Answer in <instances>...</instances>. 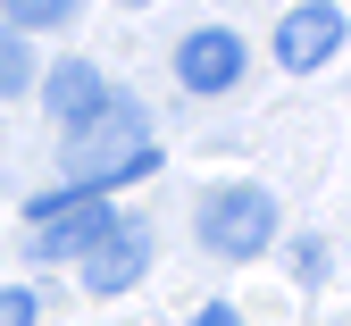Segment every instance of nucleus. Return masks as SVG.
Segmentation results:
<instances>
[{"instance_id":"f257e3e1","label":"nucleus","mask_w":351,"mask_h":326,"mask_svg":"<svg viewBox=\"0 0 351 326\" xmlns=\"http://www.w3.org/2000/svg\"><path fill=\"white\" fill-rule=\"evenodd\" d=\"M193 235H201L209 259H259V251L285 235V209H276L268 184L234 176V184H209V193L193 201Z\"/></svg>"},{"instance_id":"f03ea898","label":"nucleus","mask_w":351,"mask_h":326,"mask_svg":"<svg viewBox=\"0 0 351 326\" xmlns=\"http://www.w3.org/2000/svg\"><path fill=\"white\" fill-rule=\"evenodd\" d=\"M25 218H34V259H84V251H93L125 209L84 201V193H34V201H25Z\"/></svg>"},{"instance_id":"7ed1b4c3","label":"nucleus","mask_w":351,"mask_h":326,"mask_svg":"<svg viewBox=\"0 0 351 326\" xmlns=\"http://www.w3.org/2000/svg\"><path fill=\"white\" fill-rule=\"evenodd\" d=\"M251 75V42L234 25H184L176 42V84L193 92V101H217V92H234Z\"/></svg>"},{"instance_id":"20e7f679","label":"nucleus","mask_w":351,"mask_h":326,"mask_svg":"<svg viewBox=\"0 0 351 326\" xmlns=\"http://www.w3.org/2000/svg\"><path fill=\"white\" fill-rule=\"evenodd\" d=\"M343 34H351L343 0H301V9H285V25H276V67L285 75H318L326 59H343Z\"/></svg>"},{"instance_id":"39448f33","label":"nucleus","mask_w":351,"mask_h":326,"mask_svg":"<svg viewBox=\"0 0 351 326\" xmlns=\"http://www.w3.org/2000/svg\"><path fill=\"white\" fill-rule=\"evenodd\" d=\"M75 276H84V293H93V301L134 293L143 276H151V226H143V218H117L109 235H101L93 251H84V259H75Z\"/></svg>"},{"instance_id":"423d86ee","label":"nucleus","mask_w":351,"mask_h":326,"mask_svg":"<svg viewBox=\"0 0 351 326\" xmlns=\"http://www.w3.org/2000/svg\"><path fill=\"white\" fill-rule=\"evenodd\" d=\"M159 167H167V151H159V143H134V151H101V159H59V184H51V193L109 201L117 184H143V176H159Z\"/></svg>"},{"instance_id":"0eeeda50","label":"nucleus","mask_w":351,"mask_h":326,"mask_svg":"<svg viewBox=\"0 0 351 326\" xmlns=\"http://www.w3.org/2000/svg\"><path fill=\"white\" fill-rule=\"evenodd\" d=\"M101 101H109V75L93 59H59L51 75H42V109L59 117V143H75V134L101 117Z\"/></svg>"},{"instance_id":"6e6552de","label":"nucleus","mask_w":351,"mask_h":326,"mask_svg":"<svg viewBox=\"0 0 351 326\" xmlns=\"http://www.w3.org/2000/svg\"><path fill=\"white\" fill-rule=\"evenodd\" d=\"M134 143H151V109L134 101V92H109V101H101V117L84 126L67 151H75V159H101V151H134Z\"/></svg>"},{"instance_id":"1a4fd4ad","label":"nucleus","mask_w":351,"mask_h":326,"mask_svg":"<svg viewBox=\"0 0 351 326\" xmlns=\"http://www.w3.org/2000/svg\"><path fill=\"white\" fill-rule=\"evenodd\" d=\"M84 17V0H0V25H9V34H67Z\"/></svg>"},{"instance_id":"9d476101","label":"nucleus","mask_w":351,"mask_h":326,"mask_svg":"<svg viewBox=\"0 0 351 326\" xmlns=\"http://www.w3.org/2000/svg\"><path fill=\"white\" fill-rule=\"evenodd\" d=\"M9 92H34V42L0 25V101H9Z\"/></svg>"},{"instance_id":"9b49d317","label":"nucleus","mask_w":351,"mask_h":326,"mask_svg":"<svg viewBox=\"0 0 351 326\" xmlns=\"http://www.w3.org/2000/svg\"><path fill=\"white\" fill-rule=\"evenodd\" d=\"M34 318H42L34 285H0V326H34Z\"/></svg>"},{"instance_id":"f8f14e48","label":"nucleus","mask_w":351,"mask_h":326,"mask_svg":"<svg viewBox=\"0 0 351 326\" xmlns=\"http://www.w3.org/2000/svg\"><path fill=\"white\" fill-rule=\"evenodd\" d=\"M193 326H243V310H234V301H201Z\"/></svg>"},{"instance_id":"ddd939ff","label":"nucleus","mask_w":351,"mask_h":326,"mask_svg":"<svg viewBox=\"0 0 351 326\" xmlns=\"http://www.w3.org/2000/svg\"><path fill=\"white\" fill-rule=\"evenodd\" d=\"M125 9H151V0H125Z\"/></svg>"}]
</instances>
